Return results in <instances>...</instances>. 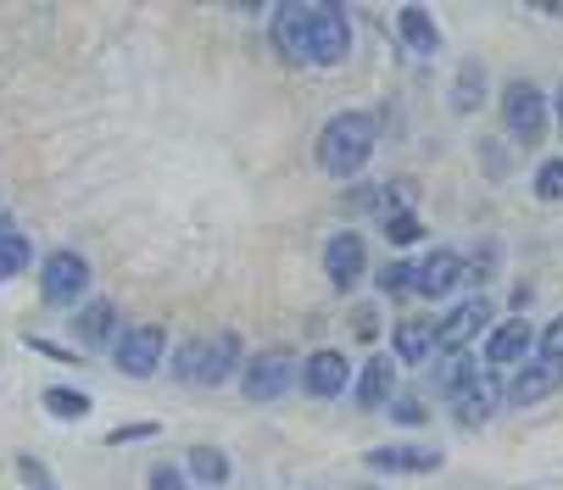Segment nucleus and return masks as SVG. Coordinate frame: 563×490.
Returning a JSON list of instances; mask_svg holds the SVG:
<instances>
[{
	"label": "nucleus",
	"instance_id": "obj_1",
	"mask_svg": "<svg viewBox=\"0 0 563 490\" xmlns=\"http://www.w3.org/2000/svg\"><path fill=\"white\" fill-rule=\"evenodd\" d=\"M379 123L368 112H335L324 129H318V168L330 179H357L374 156Z\"/></svg>",
	"mask_w": 563,
	"mask_h": 490
},
{
	"label": "nucleus",
	"instance_id": "obj_2",
	"mask_svg": "<svg viewBox=\"0 0 563 490\" xmlns=\"http://www.w3.org/2000/svg\"><path fill=\"white\" fill-rule=\"evenodd\" d=\"M352 51V23L335 0H312V34H307V62L312 67H341Z\"/></svg>",
	"mask_w": 563,
	"mask_h": 490
},
{
	"label": "nucleus",
	"instance_id": "obj_3",
	"mask_svg": "<svg viewBox=\"0 0 563 490\" xmlns=\"http://www.w3.org/2000/svg\"><path fill=\"white\" fill-rule=\"evenodd\" d=\"M296 379H301V363L290 357V352H257L246 368H240V390H246V401H279V396H290L296 390Z\"/></svg>",
	"mask_w": 563,
	"mask_h": 490
},
{
	"label": "nucleus",
	"instance_id": "obj_4",
	"mask_svg": "<svg viewBox=\"0 0 563 490\" xmlns=\"http://www.w3.org/2000/svg\"><path fill=\"white\" fill-rule=\"evenodd\" d=\"M163 352H168V335L156 330V323H134V330L118 335L112 363H118V374H129V379H151L156 368H163Z\"/></svg>",
	"mask_w": 563,
	"mask_h": 490
},
{
	"label": "nucleus",
	"instance_id": "obj_5",
	"mask_svg": "<svg viewBox=\"0 0 563 490\" xmlns=\"http://www.w3.org/2000/svg\"><path fill=\"white\" fill-rule=\"evenodd\" d=\"M90 290V263L78 257V252H51L40 263V296L51 307H73V301H85Z\"/></svg>",
	"mask_w": 563,
	"mask_h": 490
},
{
	"label": "nucleus",
	"instance_id": "obj_6",
	"mask_svg": "<svg viewBox=\"0 0 563 490\" xmlns=\"http://www.w3.org/2000/svg\"><path fill=\"white\" fill-rule=\"evenodd\" d=\"M503 129L514 145H536L547 134V96L536 85H525V78L508 85V96H503Z\"/></svg>",
	"mask_w": 563,
	"mask_h": 490
},
{
	"label": "nucleus",
	"instance_id": "obj_7",
	"mask_svg": "<svg viewBox=\"0 0 563 490\" xmlns=\"http://www.w3.org/2000/svg\"><path fill=\"white\" fill-rule=\"evenodd\" d=\"M492 323V301L486 296H468L457 301L441 323H435V352H468V341H479V330Z\"/></svg>",
	"mask_w": 563,
	"mask_h": 490
},
{
	"label": "nucleus",
	"instance_id": "obj_8",
	"mask_svg": "<svg viewBox=\"0 0 563 490\" xmlns=\"http://www.w3.org/2000/svg\"><path fill=\"white\" fill-rule=\"evenodd\" d=\"M324 274H330L335 290H357V285H363V274H368V245H363L357 229L330 234V245H324Z\"/></svg>",
	"mask_w": 563,
	"mask_h": 490
},
{
	"label": "nucleus",
	"instance_id": "obj_9",
	"mask_svg": "<svg viewBox=\"0 0 563 490\" xmlns=\"http://www.w3.org/2000/svg\"><path fill=\"white\" fill-rule=\"evenodd\" d=\"M307 34H312V0H307V7H301V0H285V7H274L268 40H274V51H279L290 67L307 62Z\"/></svg>",
	"mask_w": 563,
	"mask_h": 490
},
{
	"label": "nucleus",
	"instance_id": "obj_10",
	"mask_svg": "<svg viewBox=\"0 0 563 490\" xmlns=\"http://www.w3.org/2000/svg\"><path fill=\"white\" fill-rule=\"evenodd\" d=\"M503 401H508V390H503L492 374H474V379L452 396V419H457L463 430H479V424H486Z\"/></svg>",
	"mask_w": 563,
	"mask_h": 490
},
{
	"label": "nucleus",
	"instance_id": "obj_11",
	"mask_svg": "<svg viewBox=\"0 0 563 490\" xmlns=\"http://www.w3.org/2000/svg\"><path fill=\"white\" fill-rule=\"evenodd\" d=\"M301 385H307V396H318V401L346 396V385H352V363H346V352H335V346L312 352V357L301 363Z\"/></svg>",
	"mask_w": 563,
	"mask_h": 490
},
{
	"label": "nucleus",
	"instance_id": "obj_12",
	"mask_svg": "<svg viewBox=\"0 0 563 490\" xmlns=\"http://www.w3.org/2000/svg\"><path fill=\"white\" fill-rule=\"evenodd\" d=\"M374 474H435L441 468V452L435 446H408V441H390V446H374L363 457Z\"/></svg>",
	"mask_w": 563,
	"mask_h": 490
},
{
	"label": "nucleus",
	"instance_id": "obj_13",
	"mask_svg": "<svg viewBox=\"0 0 563 490\" xmlns=\"http://www.w3.org/2000/svg\"><path fill=\"white\" fill-rule=\"evenodd\" d=\"M558 385H563V368L547 363V357H530L508 385V407H541L547 396H558Z\"/></svg>",
	"mask_w": 563,
	"mask_h": 490
},
{
	"label": "nucleus",
	"instance_id": "obj_14",
	"mask_svg": "<svg viewBox=\"0 0 563 490\" xmlns=\"http://www.w3.org/2000/svg\"><path fill=\"white\" fill-rule=\"evenodd\" d=\"M463 274H468V263H463L457 252H446V245H441V252H430V257L419 263V274H413V296L435 301V296H446Z\"/></svg>",
	"mask_w": 563,
	"mask_h": 490
},
{
	"label": "nucleus",
	"instance_id": "obj_15",
	"mask_svg": "<svg viewBox=\"0 0 563 490\" xmlns=\"http://www.w3.org/2000/svg\"><path fill=\"white\" fill-rule=\"evenodd\" d=\"M73 335H78V346H90V352H101V346H118V307L112 301H85L78 307V318H73Z\"/></svg>",
	"mask_w": 563,
	"mask_h": 490
},
{
	"label": "nucleus",
	"instance_id": "obj_16",
	"mask_svg": "<svg viewBox=\"0 0 563 490\" xmlns=\"http://www.w3.org/2000/svg\"><path fill=\"white\" fill-rule=\"evenodd\" d=\"M530 346H536V330H530V318H508L492 330L486 341V363L508 368V363H530Z\"/></svg>",
	"mask_w": 563,
	"mask_h": 490
},
{
	"label": "nucleus",
	"instance_id": "obj_17",
	"mask_svg": "<svg viewBox=\"0 0 563 490\" xmlns=\"http://www.w3.org/2000/svg\"><path fill=\"white\" fill-rule=\"evenodd\" d=\"M396 357H368V368L357 374V407L363 413H379V407H390V396H396Z\"/></svg>",
	"mask_w": 563,
	"mask_h": 490
},
{
	"label": "nucleus",
	"instance_id": "obj_18",
	"mask_svg": "<svg viewBox=\"0 0 563 490\" xmlns=\"http://www.w3.org/2000/svg\"><path fill=\"white\" fill-rule=\"evenodd\" d=\"M240 368V335L218 330L212 341H201V385H223Z\"/></svg>",
	"mask_w": 563,
	"mask_h": 490
},
{
	"label": "nucleus",
	"instance_id": "obj_19",
	"mask_svg": "<svg viewBox=\"0 0 563 490\" xmlns=\"http://www.w3.org/2000/svg\"><path fill=\"white\" fill-rule=\"evenodd\" d=\"M396 34H401V45H408L413 56H435L441 51V29H435V18L424 7H401L396 12Z\"/></svg>",
	"mask_w": 563,
	"mask_h": 490
},
{
	"label": "nucleus",
	"instance_id": "obj_20",
	"mask_svg": "<svg viewBox=\"0 0 563 490\" xmlns=\"http://www.w3.org/2000/svg\"><path fill=\"white\" fill-rule=\"evenodd\" d=\"M390 352H396V363H430V352H435V323H424V318H408V323H396V335H390Z\"/></svg>",
	"mask_w": 563,
	"mask_h": 490
},
{
	"label": "nucleus",
	"instance_id": "obj_21",
	"mask_svg": "<svg viewBox=\"0 0 563 490\" xmlns=\"http://www.w3.org/2000/svg\"><path fill=\"white\" fill-rule=\"evenodd\" d=\"M474 374H479V363H474L468 352H435V396H446V401H452Z\"/></svg>",
	"mask_w": 563,
	"mask_h": 490
},
{
	"label": "nucleus",
	"instance_id": "obj_22",
	"mask_svg": "<svg viewBox=\"0 0 563 490\" xmlns=\"http://www.w3.org/2000/svg\"><path fill=\"white\" fill-rule=\"evenodd\" d=\"M40 401H45L51 419H90V407H96L85 390H73V385H51V390H40Z\"/></svg>",
	"mask_w": 563,
	"mask_h": 490
},
{
	"label": "nucleus",
	"instance_id": "obj_23",
	"mask_svg": "<svg viewBox=\"0 0 563 490\" xmlns=\"http://www.w3.org/2000/svg\"><path fill=\"white\" fill-rule=\"evenodd\" d=\"M479 101H486V67H479V62H463L457 67V90H452V112H474Z\"/></svg>",
	"mask_w": 563,
	"mask_h": 490
},
{
	"label": "nucleus",
	"instance_id": "obj_24",
	"mask_svg": "<svg viewBox=\"0 0 563 490\" xmlns=\"http://www.w3.org/2000/svg\"><path fill=\"white\" fill-rule=\"evenodd\" d=\"M379 229H385V240H390V245H419V240H424V223H419V212H413V207H385Z\"/></svg>",
	"mask_w": 563,
	"mask_h": 490
},
{
	"label": "nucleus",
	"instance_id": "obj_25",
	"mask_svg": "<svg viewBox=\"0 0 563 490\" xmlns=\"http://www.w3.org/2000/svg\"><path fill=\"white\" fill-rule=\"evenodd\" d=\"M190 474H196L201 485H229V452L196 446V452H190Z\"/></svg>",
	"mask_w": 563,
	"mask_h": 490
},
{
	"label": "nucleus",
	"instance_id": "obj_26",
	"mask_svg": "<svg viewBox=\"0 0 563 490\" xmlns=\"http://www.w3.org/2000/svg\"><path fill=\"white\" fill-rule=\"evenodd\" d=\"M34 263V245L18 234V240H7V245H0V285H7V279H18L23 268Z\"/></svg>",
	"mask_w": 563,
	"mask_h": 490
},
{
	"label": "nucleus",
	"instance_id": "obj_27",
	"mask_svg": "<svg viewBox=\"0 0 563 490\" xmlns=\"http://www.w3.org/2000/svg\"><path fill=\"white\" fill-rule=\"evenodd\" d=\"M413 274H419V263H385V268L374 274V285H379L385 296H401V290H413Z\"/></svg>",
	"mask_w": 563,
	"mask_h": 490
},
{
	"label": "nucleus",
	"instance_id": "obj_28",
	"mask_svg": "<svg viewBox=\"0 0 563 490\" xmlns=\"http://www.w3.org/2000/svg\"><path fill=\"white\" fill-rule=\"evenodd\" d=\"M536 196L541 201H563V156H547L536 168Z\"/></svg>",
	"mask_w": 563,
	"mask_h": 490
},
{
	"label": "nucleus",
	"instance_id": "obj_29",
	"mask_svg": "<svg viewBox=\"0 0 563 490\" xmlns=\"http://www.w3.org/2000/svg\"><path fill=\"white\" fill-rule=\"evenodd\" d=\"M390 419H396L401 430H419L430 413H424V401H419V396H401V390H396V396H390Z\"/></svg>",
	"mask_w": 563,
	"mask_h": 490
},
{
	"label": "nucleus",
	"instance_id": "obj_30",
	"mask_svg": "<svg viewBox=\"0 0 563 490\" xmlns=\"http://www.w3.org/2000/svg\"><path fill=\"white\" fill-rule=\"evenodd\" d=\"M174 379L201 385V341H185V346L174 352Z\"/></svg>",
	"mask_w": 563,
	"mask_h": 490
},
{
	"label": "nucleus",
	"instance_id": "obj_31",
	"mask_svg": "<svg viewBox=\"0 0 563 490\" xmlns=\"http://www.w3.org/2000/svg\"><path fill=\"white\" fill-rule=\"evenodd\" d=\"M536 346H541L536 357H547V363H558V368H563V312H558V318L547 323V330L536 335Z\"/></svg>",
	"mask_w": 563,
	"mask_h": 490
},
{
	"label": "nucleus",
	"instance_id": "obj_32",
	"mask_svg": "<svg viewBox=\"0 0 563 490\" xmlns=\"http://www.w3.org/2000/svg\"><path fill=\"white\" fill-rule=\"evenodd\" d=\"M156 435V424L145 419V424H118L112 435H107V446H134V441H151Z\"/></svg>",
	"mask_w": 563,
	"mask_h": 490
},
{
	"label": "nucleus",
	"instance_id": "obj_33",
	"mask_svg": "<svg viewBox=\"0 0 563 490\" xmlns=\"http://www.w3.org/2000/svg\"><path fill=\"white\" fill-rule=\"evenodd\" d=\"M145 485H151V490H190V485H185V474H179L174 463H156Z\"/></svg>",
	"mask_w": 563,
	"mask_h": 490
},
{
	"label": "nucleus",
	"instance_id": "obj_34",
	"mask_svg": "<svg viewBox=\"0 0 563 490\" xmlns=\"http://www.w3.org/2000/svg\"><path fill=\"white\" fill-rule=\"evenodd\" d=\"M23 346H29V352H40V357H56V363H78V352H62V346H51V341H40V335H29Z\"/></svg>",
	"mask_w": 563,
	"mask_h": 490
},
{
	"label": "nucleus",
	"instance_id": "obj_35",
	"mask_svg": "<svg viewBox=\"0 0 563 490\" xmlns=\"http://www.w3.org/2000/svg\"><path fill=\"white\" fill-rule=\"evenodd\" d=\"M18 468H23V479H34V490H51V468H45L40 457H23Z\"/></svg>",
	"mask_w": 563,
	"mask_h": 490
},
{
	"label": "nucleus",
	"instance_id": "obj_36",
	"mask_svg": "<svg viewBox=\"0 0 563 490\" xmlns=\"http://www.w3.org/2000/svg\"><path fill=\"white\" fill-rule=\"evenodd\" d=\"M7 240H18V229H12V218H7V212H0V245H7Z\"/></svg>",
	"mask_w": 563,
	"mask_h": 490
},
{
	"label": "nucleus",
	"instance_id": "obj_37",
	"mask_svg": "<svg viewBox=\"0 0 563 490\" xmlns=\"http://www.w3.org/2000/svg\"><path fill=\"white\" fill-rule=\"evenodd\" d=\"M552 118H558V134H563V85H558V101H552Z\"/></svg>",
	"mask_w": 563,
	"mask_h": 490
}]
</instances>
